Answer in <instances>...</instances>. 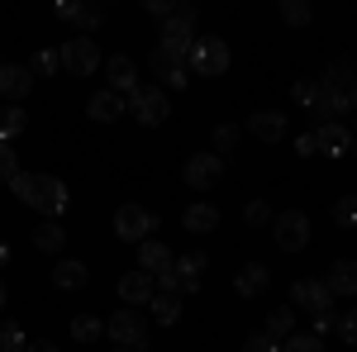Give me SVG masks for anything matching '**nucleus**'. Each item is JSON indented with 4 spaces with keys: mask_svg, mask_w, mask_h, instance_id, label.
Returning <instances> with one entry per match:
<instances>
[{
    "mask_svg": "<svg viewBox=\"0 0 357 352\" xmlns=\"http://www.w3.org/2000/svg\"><path fill=\"white\" fill-rule=\"evenodd\" d=\"M234 143H238V129H234V124H220V129H215V158L234 153Z\"/></svg>",
    "mask_w": 357,
    "mask_h": 352,
    "instance_id": "obj_34",
    "label": "nucleus"
},
{
    "mask_svg": "<svg viewBox=\"0 0 357 352\" xmlns=\"http://www.w3.org/2000/svg\"><path fill=\"white\" fill-rule=\"evenodd\" d=\"M324 286H329V296H357V257H338L324 276Z\"/></svg>",
    "mask_w": 357,
    "mask_h": 352,
    "instance_id": "obj_16",
    "label": "nucleus"
},
{
    "mask_svg": "<svg viewBox=\"0 0 357 352\" xmlns=\"http://www.w3.org/2000/svg\"><path fill=\"white\" fill-rule=\"evenodd\" d=\"M24 352H57V343H48V338H33V343H24Z\"/></svg>",
    "mask_w": 357,
    "mask_h": 352,
    "instance_id": "obj_45",
    "label": "nucleus"
},
{
    "mask_svg": "<svg viewBox=\"0 0 357 352\" xmlns=\"http://www.w3.org/2000/svg\"><path fill=\"white\" fill-rule=\"evenodd\" d=\"M105 333H110V343H119L124 352H143L148 348V319H143L138 309H119V314H110Z\"/></svg>",
    "mask_w": 357,
    "mask_h": 352,
    "instance_id": "obj_2",
    "label": "nucleus"
},
{
    "mask_svg": "<svg viewBox=\"0 0 357 352\" xmlns=\"http://www.w3.org/2000/svg\"><path fill=\"white\" fill-rule=\"evenodd\" d=\"M338 338H343V343H357V309L338 319Z\"/></svg>",
    "mask_w": 357,
    "mask_h": 352,
    "instance_id": "obj_39",
    "label": "nucleus"
},
{
    "mask_svg": "<svg viewBox=\"0 0 357 352\" xmlns=\"http://www.w3.org/2000/svg\"><path fill=\"white\" fill-rule=\"evenodd\" d=\"M86 281H91V271H86V262H77V257H62L53 267V286L57 291H82Z\"/></svg>",
    "mask_w": 357,
    "mask_h": 352,
    "instance_id": "obj_22",
    "label": "nucleus"
},
{
    "mask_svg": "<svg viewBox=\"0 0 357 352\" xmlns=\"http://www.w3.org/2000/svg\"><path fill=\"white\" fill-rule=\"evenodd\" d=\"M114 352H124V348H114Z\"/></svg>",
    "mask_w": 357,
    "mask_h": 352,
    "instance_id": "obj_50",
    "label": "nucleus"
},
{
    "mask_svg": "<svg viewBox=\"0 0 357 352\" xmlns=\"http://www.w3.org/2000/svg\"><path fill=\"white\" fill-rule=\"evenodd\" d=\"M29 129V114L20 105H0V143H10V138H20Z\"/></svg>",
    "mask_w": 357,
    "mask_h": 352,
    "instance_id": "obj_26",
    "label": "nucleus"
},
{
    "mask_svg": "<svg viewBox=\"0 0 357 352\" xmlns=\"http://www.w3.org/2000/svg\"><path fill=\"white\" fill-rule=\"evenodd\" d=\"M143 10H148V15H158V20H172V0H143Z\"/></svg>",
    "mask_w": 357,
    "mask_h": 352,
    "instance_id": "obj_42",
    "label": "nucleus"
},
{
    "mask_svg": "<svg viewBox=\"0 0 357 352\" xmlns=\"http://www.w3.org/2000/svg\"><path fill=\"white\" fill-rule=\"evenodd\" d=\"M15 171H20V153H15L10 143H0V181L10 186V181H15Z\"/></svg>",
    "mask_w": 357,
    "mask_h": 352,
    "instance_id": "obj_33",
    "label": "nucleus"
},
{
    "mask_svg": "<svg viewBox=\"0 0 357 352\" xmlns=\"http://www.w3.org/2000/svg\"><path fill=\"white\" fill-rule=\"evenodd\" d=\"M314 138H319V153H329V158L353 153V134H348V124H319Z\"/></svg>",
    "mask_w": 357,
    "mask_h": 352,
    "instance_id": "obj_20",
    "label": "nucleus"
},
{
    "mask_svg": "<svg viewBox=\"0 0 357 352\" xmlns=\"http://www.w3.org/2000/svg\"><path fill=\"white\" fill-rule=\"evenodd\" d=\"M248 129L262 138V143H276V138L286 134V114H276V109H262V114H252V119H248Z\"/></svg>",
    "mask_w": 357,
    "mask_h": 352,
    "instance_id": "obj_23",
    "label": "nucleus"
},
{
    "mask_svg": "<svg viewBox=\"0 0 357 352\" xmlns=\"http://www.w3.org/2000/svg\"><path fill=\"white\" fill-rule=\"evenodd\" d=\"M129 109H134L138 124H162L167 114H172L162 86H134V91H129Z\"/></svg>",
    "mask_w": 357,
    "mask_h": 352,
    "instance_id": "obj_6",
    "label": "nucleus"
},
{
    "mask_svg": "<svg viewBox=\"0 0 357 352\" xmlns=\"http://www.w3.org/2000/svg\"><path fill=\"white\" fill-rule=\"evenodd\" d=\"M291 305H301L305 314H324V309H333V296L324 281H296L291 286Z\"/></svg>",
    "mask_w": 357,
    "mask_h": 352,
    "instance_id": "obj_11",
    "label": "nucleus"
},
{
    "mask_svg": "<svg viewBox=\"0 0 357 352\" xmlns=\"http://www.w3.org/2000/svg\"><path fill=\"white\" fill-rule=\"evenodd\" d=\"M162 53H172V57H191V20H167L162 24V43H158Z\"/></svg>",
    "mask_w": 357,
    "mask_h": 352,
    "instance_id": "obj_17",
    "label": "nucleus"
},
{
    "mask_svg": "<svg viewBox=\"0 0 357 352\" xmlns=\"http://www.w3.org/2000/svg\"><path fill=\"white\" fill-rule=\"evenodd\" d=\"M243 219H248V224H272V210H267V200H252V205L243 210Z\"/></svg>",
    "mask_w": 357,
    "mask_h": 352,
    "instance_id": "obj_37",
    "label": "nucleus"
},
{
    "mask_svg": "<svg viewBox=\"0 0 357 352\" xmlns=\"http://www.w3.org/2000/svg\"><path fill=\"white\" fill-rule=\"evenodd\" d=\"M186 67H191L195 77H224L229 72V43L224 38H200L186 57Z\"/></svg>",
    "mask_w": 357,
    "mask_h": 352,
    "instance_id": "obj_4",
    "label": "nucleus"
},
{
    "mask_svg": "<svg viewBox=\"0 0 357 352\" xmlns=\"http://www.w3.org/2000/svg\"><path fill=\"white\" fill-rule=\"evenodd\" d=\"M181 224H186V234H215L220 229V210L205 205V200H195V205L181 210Z\"/></svg>",
    "mask_w": 357,
    "mask_h": 352,
    "instance_id": "obj_19",
    "label": "nucleus"
},
{
    "mask_svg": "<svg viewBox=\"0 0 357 352\" xmlns=\"http://www.w3.org/2000/svg\"><path fill=\"white\" fill-rule=\"evenodd\" d=\"M353 153H357V138H353Z\"/></svg>",
    "mask_w": 357,
    "mask_h": 352,
    "instance_id": "obj_49",
    "label": "nucleus"
},
{
    "mask_svg": "<svg viewBox=\"0 0 357 352\" xmlns=\"http://www.w3.org/2000/svg\"><path fill=\"white\" fill-rule=\"evenodd\" d=\"M77 15H82V0H62V5H57V20L77 24Z\"/></svg>",
    "mask_w": 357,
    "mask_h": 352,
    "instance_id": "obj_43",
    "label": "nucleus"
},
{
    "mask_svg": "<svg viewBox=\"0 0 357 352\" xmlns=\"http://www.w3.org/2000/svg\"><path fill=\"white\" fill-rule=\"evenodd\" d=\"M153 229H158V215H148L143 205H119L114 210V238H124V243H143Z\"/></svg>",
    "mask_w": 357,
    "mask_h": 352,
    "instance_id": "obj_7",
    "label": "nucleus"
},
{
    "mask_svg": "<svg viewBox=\"0 0 357 352\" xmlns=\"http://www.w3.org/2000/svg\"><path fill=\"white\" fill-rule=\"evenodd\" d=\"M296 153H301V158H314V153H319V138H314V134H301V138H296Z\"/></svg>",
    "mask_w": 357,
    "mask_h": 352,
    "instance_id": "obj_44",
    "label": "nucleus"
},
{
    "mask_svg": "<svg viewBox=\"0 0 357 352\" xmlns=\"http://www.w3.org/2000/svg\"><path fill=\"white\" fill-rule=\"evenodd\" d=\"M57 67H62V57H57L53 48H43V53H33V62H29V72H33V77H53Z\"/></svg>",
    "mask_w": 357,
    "mask_h": 352,
    "instance_id": "obj_32",
    "label": "nucleus"
},
{
    "mask_svg": "<svg viewBox=\"0 0 357 352\" xmlns=\"http://www.w3.org/2000/svg\"><path fill=\"white\" fill-rule=\"evenodd\" d=\"M272 238H276L281 252H301L310 243V215L305 210H281V215H272Z\"/></svg>",
    "mask_w": 357,
    "mask_h": 352,
    "instance_id": "obj_3",
    "label": "nucleus"
},
{
    "mask_svg": "<svg viewBox=\"0 0 357 352\" xmlns=\"http://www.w3.org/2000/svg\"><path fill=\"white\" fill-rule=\"evenodd\" d=\"M281 352H324V338H314V333H291Z\"/></svg>",
    "mask_w": 357,
    "mask_h": 352,
    "instance_id": "obj_31",
    "label": "nucleus"
},
{
    "mask_svg": "<svg viewBox=\"0 0 357 352\" xmlns=\"http://www.w3.org/2000/svg\"><path fill=\"white\" fill-rule=\"evenodd\" d=\"M262 333H267L272 343H286V338L296 333V309H291V305L272 309V314H267V328H262Z\"/></svg>",
    "mask_w": 357,
    "mask_h": 352,
    "instance_id": "obj_25",
    "label": "nucleus"
},
{
    "mask_svg": "<svg viewBox=\"0 0 357 352\" xmlns=\"http://www.w3.org/2000/svg\"><path fill=\"white\" fill-rule=\"evenodd\" d=\"M333 219H338V224H353L357 219V200H338V205H333Z\"/></svg>",
    "mask_w": 357,
    "mask_h": 352,
    "instance_id": "obj_40",
    "label": "nucleus"
},
{
    "mask_svg": "<svg viewBox=\"0 0 357 352\" xmlns=\"http://www.w3.org/2000/svg\"><path fill=\"white\" fill-rule=\"evenodd\" d=\"M0 309H5V281H0Z\"/></svg>",
    "mask_w": 357,
    "mask_h": 352,
    "instance_id": "obj_48",
    "label": "nucleus"
},
{
    "mask_svg": "<svg viewBox=\"0 0 357 352\" xmlns=\"http://www.w3.org/2000/svg\"><path fill=\"white\" fill-rule=\"evenodd\" d=\"M329 328H338V314H333V309H324V314H314V338H324Z\"/></svg>",
    "mask_w": 357,
    "mask_h": 352,
    "instance_id": "obj_41",
    "label": "nucleus"
},
{
    "mask_svg": "<svg viewBox=\"0 0 357 352\" xmlns=\"http://www.w3.org/2000/svg\"><path fill=\"white\" fill-rule=\"evenodd\" d=\"M29 91H33V72H29V67H20V62H0V95L24 100Z\"/></svg>",
    "mask_w": 357,
    "mask_h": 352,
    "instance_id": "obj_15",
    "label": "nucleus"
},
{
    "mask_svg": "<svg viewBox=\"0 0 357 352\" xmlns=\"http://www.w3.org/2000/svg\"><path fill=\"white\" fill-rule=\"evenodd\" d=\"M291 95H296L301 105L314 109V100H319V82H296V91H291Z\"/></svg>",
    "mask_w": 357,
    "mask_h": 352,
    "instance_id": "obj_36",
    "label": "nucleus"
},
{
    "mask_svg": "<svg viewBox=\"0 0 357 352\" xmlns=\"http://www.w3.org/2000/svg\"><path fill=\"white\" fill-rule=\"evenodd\" d=\"M57 57H62V67H67L72 77H91V72L100 67V48H96V38H86V33L67 38V43L57 48Z\"/></svg>",
    "mask_w": 357,
    "mask_h": 352,
    "instance_id": "obj_5",
    "label": "nucleus"
},
{
    "mask_svg": "<svg viewBox=\"0 0 357 352\" xmlns=\"http://www.w3.org/2000/svg\"><path fill=\"white\" fill-rule=\"evenodd\" d=\"M100 20H105V10H100V5H82V15H77V24H82V29H96Z\"/></svg>",
    "mask_w": 357,
    "mask_h": 352,
    "instance_id": "obj_38",
    "label": "nucleus"
},
{
    "mask_svg": "<svg viewBox=\"0 0 357 352\" xmlns=\"http://www.w3.org/2000/svg\"><path fill=\"white\" fill-rule=\"evenodd\" d=\"M153 77L162 82V91H181L191 82V67H186V57H172L162 48H153Z\"/></svg>",
    "mask_w": 357,
    "mask_h": 352,
    "instance_id": "obj_10",
    "label": "nucleus"
},
{
    "mask_svg": "<svg viewBox=\"0 0 357 352\" xmlns=\"http://www.w3.org/2000/svg\"><path fill=\"white\" fill-rule=\"evenodd\" d=\"M100 333H105V324H100L96 314H77V319H72V338H77V343H96Z\"/></svg>",
    "mask_w": 357,
    "mask_h": 352,
    "instance_id": "obj_28",
    "label": "nucleus"
},
{
    "mask_svg": "<svg viewBox=\"0 0 357 352\" xmlns=\"http://www.w3.org/2000/svg\"><path fill=\"white\" fill-rule=\"evenodd\" d=\"M124 109H129V100H124V95H114L110 86H105V91H96V95L86 100V114H91L96 124H114Z\"/></svg>",
    "mask_w": 357,
    "mask_h": 352,
    "instance_id": "obj_13",
    "label": "nucleus"
},
{
    "mask_svg": "<svg viewBox=\"0 0 357 352\" xmlns=\"http://www.w3.org/2000/svg\"><path fill=\"white\" fill-rule=\"evenodd\" d=\"M348 114H353V119H357V95H353V100H348Z\"/></svg>",
    "mask_w": 357,
    "mask_h": 352,
    "instance_id": "obj_47",
    "label": "nucleus"
},
{
    "mask_svg": "<svg viewBox=\"0 0 357 352\" xmlns=\"http://www.w3.org/2000/svg\"><path fill=\"white\" fill-rule=\"evenodd\" d=\"M267 286H272V271L262 267V262H248V267L234 276V291H238L243 300H257L262 291H267Z\"/></svg>",
    "mask_w": 357,
    "mask_h": 352,
    "instance_id": "obj_18",
    "label": "nucleus"
},
{
    "mask_svg": "<svg viewBox=\"0 0 357 352\" xmlns=\"http://www.w3.org/2000/svg\"><path fill=\"white\" fill-rule=\"evenodd\" d=\"M148 305H153V324H176V319H181V300L176 296H162V291H158Z\"/></svg>",
    "mask_w": 357,
    "mask_h": 352,
    "instance_id": "obj_27",
    "label": "nucleus"
},
{
    "mask_svg": "<svg viewBox=\"0 0 357 352\" xmlns=\"http://www.w3.org/2000/svg\"><path fill=\"white\" fill-rule=\"evenodd\" d=\"M5 262H10V243H0V267H5Z\"/></svg>",
    "mask_w": 357,
    "mask_h": 352,
    "instance_id": "obj_46",
    "label": "nucleus"
},
{
    "mask_svg": "<svg viewBox=\"0 0 357 352\" xmlns=\"http://www.w3.org/2000/svg\"><path fill=\"white\" fill-rule=\"evenodd\" d=\"M10 190L24 200L29 210H38V215H48V219H57L67 205H72V195H67V186H62V176H29V171H15Z\"/></svg>",
    "mask_w": 357,
    "mask_h": 352,
    "instance_id": "obj_1",
    "label": "nucleus"
},
{
    "mask_svg": "<svg viewBox=\"0 0 357 352\" xmlns=\"http://www.w3.org/2000/svg\"><path fill=\"white\" fill-rule=\"evenodd\" d=\"M243 352H281V343H272V338H267V333H262V328H257V333H248Z\"/></svg>",
    "mask_w": 357,
    "mask_h": 352,
    "instance_id": "obj_35",
    "label": "nucleus"
},
{
    "mask_svg": "<svg viewBox=\"0 0 357 352\" xmlns=\"http://www.w3.org/2000/svg\"><path fill=\"white\" fill-rule=\"evenodd\" d=\"M281 20H286V24H296V29H305L310 20H314V10H310L305 0H281Z\"/></svg>",
    "mask_w": 357,
    "mask_h": 352,
    "instance_id": "obj_29",
    "label": "nucleus"
},
{
    "mask_svg": "<svg viewBox=\"0 0 357 352\" xmlns=\"http://www.w3.org/2000/svg\"><path fill=\"white\" fill-rule=\"evenodd\" d=\"M33 247H38V252H62V247H67V229H62V224H57V219H48V224H38V229H33Z\"/></svg>",
    "mask_w": 357,
    "mask_h": 352,
    "instance_id": "obj_24",
    "label": "nucleus"
},
{
    "mask_svg": "<svg viewBox=\"0 0 357 352\" xmlns=\"http://www.w3.org/2000/svg\"><path fill=\"white\" fill-rule=\"evenodd\" d=\"M29 338H24V328L15 324V319H0V352H20Z\"/></svg>",
    "mask_w": 357,
    "mask_h": 352,
    "instance_id": "obj_30",
    "label": "nucleus"
},
{
    "mask_svg": "<svg viewBox=\"0 0 357 352\" xmlns=\"http://www.w3.org/2000/svg\"><path fill=\"white\" fill-rule=\"evenodd\" d=\"M319 91L348 105V100L357 95V72L348 67V62H329V67H324V77H319Z\"/></svg>",
    "mask_w": 357,
    "mask_h": 352,
    "instance_id": "obj_9",
    "label": "nucleus"
},
{
    "mask_svg": "<svg viewBox=\"0 0 357 352\" xmlns=\"http://www.w3.org/2000/svg\"><path fill=\"white\" fill-rule=\"evenodd\" d=\"M172 247L158 243V238H143L138 243V271H148V276H162V271H172Z\"/></svg>",
    "mask_w": 357,
    "mask_h": 352,
    "instance_id": "obj_14",
    "label": "nucleus"
},
{
    "mask_svg": "<svg viewBox=\"0 0 357 352\" xmlns=\"http://www.w3.org/2000/svg\"><path fill=\"white\" fill-rule=\"evenodd\" d=\"M153 296H158V276H148V271L119 276V300H124V305H148Z\"/></svg>",
    "mask_w": 357,
    "mask_h": 352,
    "instance_id": "obj_12",
    "label": "nucleus"
},
{
    "mask_svg": "<svg viewBox=\"0 0 357 352\" xmlns=\"http://www.w3.org/2000/svg\"><path fill=\"white\" fill-rule=\"evenodd\" d=\"M105 67H110V91H114V95H129V91L138 86V67H134V57L114 53Z\"/></svg>",
    "mask_w": 357,
    "mask_h": 352,
    "instance_id": "obj_21",
    "label": "nucleus"
},
{
    "mask_svg": "<svg viewBox=\"0 0 357 352\" xmlns=\"http://www.w3.org/2000/svg\"><path fill=\"white\" fill-rule=\"evenodd\" d=\"M181 176H186V186H191V190H210L224 176V158H215V153H195L191 162L181 167Z\"/></svg>",
    "mask_w": 357,
    "mask_h": 352,
    "instance_id": "obj_8",
    "label": "nucleus"
}]
</instances>
